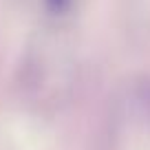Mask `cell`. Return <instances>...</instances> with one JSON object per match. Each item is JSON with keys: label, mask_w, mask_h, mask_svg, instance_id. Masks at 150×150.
Listing matches in <instances>:
<instances>
[{"label": "cell", "mask_w": 150, "mask_h": 150, "mask_svg": "<svg viewBox=\"0 0 150 150\" xmlns=\"http://www.w3.org/2000/svg\"><path fill=\"white\" fill-rule=\"evenodd\" d=\"M44 9L49 16L53 18H62V16H69L75 7V0H42Z\"/></svg>", "instance_id": "1"}]
</instances>
